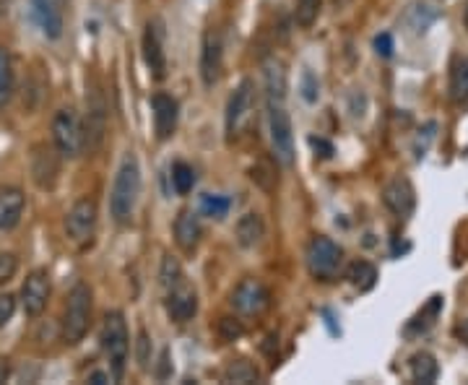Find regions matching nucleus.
<instances>
[{
	"mask_svg": "<svg viewBox=\"0 0 468 385\" xmlns=\"http://www.w3.org/2000/svg\"><path fill=\"white\" fill-rule=\"evenodd\" d=\"M26 206L24 192L14 185H3L0 188V232H8L21 222V213Z\"/></svg>",
	"mask_w": 468,
	"mask_h": 385,
	"instance_id": "17",
	"label": "nucleus"
},
{
	"mask_svg": "<svg viewBox=\"0 0 468 385\" xmlns=\"http://www.w3.org/2000/svg\"><path fill=\"white\" fill-rule=\"evenodd\" d=\"M16 313V297L14 295H0V328Z\"/></svg>",
	"mask_w": 468,
	"mask_h": 385,
	"instance_id": "34",
	"label": "nucleus"
},
{
	"mask_svg": "<svg viewBox=\"0 0 468 385\" xmlns=\"http://www.w3.org/2000/svg\"><path fill=\"white\" fill-rule=\"evenodd\" d=\"M201 234H203V227H201V219L195 211H180L177 222H174V240L182 253H192L198 243H201Z\"/></svg>",
	"mask_w": 468,
	"mask_h": 385,
	"instance_id": "18",
	"label": "nucleus"
},
{
	"mask_svg": "<svg viewBox=\"0 0 468 385\" xmlns=\"http://www.w3.org/2000/svg\"><path fill=\"white\" fill-rule=\"evenodd\" d=\"M97 229V203L91 198H81L73 203L66 216V232L76 245H87Z\"/></svg>",
	"mask_w": 468,
	"mask_h": 385,
	"instance_id": "9",
	"label": "nucleus"
},
{
	"mask_svg": "<svg viewBox=\"0 0 468 385\" xmlns=\"http://www.w3.org/2000/svg\"><path fill=\"white\" fill-rule=\"evenodd\" d=\"M151 109H154V128L156 139L167 140L177 130V118H180V107L177 99L170 94H154L151 97Z\"/></svg>",
	"mask_w": 468,
	"mask_h": 385,
	"instance_id": "16",
	"label": "nucleus"
},
{
	"mask_svg": "<svg viewBox=\"0 0 468 385\" xmlns=\"http://www.w3.org/2000/svg\"><path fill=\"white\" fill-rule=\"evenodd\" d=\"M320 8H323V0H296V24H299L302 29H310L312 24L317 21V16H320Z\"/></svg>",
	"mask_w": 468,
	"mask_h": 385,
	"instance_id": "28",
	"label": "nucleus"
},
{
	"mask_svg": "<svg viewBox=\"0 0 468 385\" xmlns=\"http://www.w3.org/2000/svg\"><path fill=\"white\" fill-rule=\"evenodd\" d=\"M52 139H55V149L57 154L66 159H76L84 146H87V130L81 125V118L73 107H63L55 112L52 120Z\"/></svg>",
	"mask_w": 468,
	"mask_h": 385,
	"instance_id": "4",
	"label": "nucleus"
},
{
	"mask_svg": "<svg viewBox=\"0 0 468 385\" xmlns=\"http://www.w3.org/2000/svg\"><path fill=\"white\" fill-rule=\"evenodd\" d=\"M99 341H102V351L109 359L112 378L120 380L125 365H128V351H130V336H128V323H125L122 313H107L104 316Z\"/></svg>",
	"mask_w": 468,
	"mask_h": 385,
	"instance_id": "2",
	"label": "nucleus"
},
{
	"mask_svg": "<svg viewBox=\"0 0 468 385\" xmlns=\"http://www.w3.org/2000/svg\"><path fill=\"white\" fill-rule=\"evenodd\" d=\"M143 60L151 70L154 78H164L167 76V53H164V21L161 18H151L146 24L143 32Z\"/></svg>",
	"mask_w": 468,
	"mask_h": 385,
	"instance_id": "10",
	"label": "nucleus"
},
{
	"mask_svg": "<svg viewBox=\"0 0 468 385\" xmlns=\"http://www.w3.org/2000/svg\"><path fill=\"white\" fill-rule=\"evenodd\" d=\"M140 195V167L139 159L133 154L122 159L120 170L112 182V192H109V213L118 224H128L136 213V203Z\"/></svg>",
	"mask_w": 468,
	"mask_h": 385,
	"instance_id": "1",
	"label": "nucleus"
},
{
	"mask_svg": "<svg viewBox=\"0 0 468 385\" xmlns=\"http://www.w3.org/2000/svg\"><path fill=\"white\" fill-rule=\"evenodd\" d=\"M172 185L180 195H188V192L192 191V185H195V172H192L191 164H185V161H177V164H174Z\"/></svg>",
	"mask_w": 468,
	"mask_h": 385,
	"instance_id": "29",
	"label": "nucleus"
},
{
	"mask_svg": "<svg viewBox=\"0 0 468 385\" xmlns=\"http://www.w3.org/2000/svg\"><path fill=\"white\" fill-rule=\"evenodd\" d=\"M18 258L14 253H0V286L16 276Z\"/></svg>",
	"mask_w": 468,
	"mask_h": 385,
	"instance_id": "32",
	"label": "nucleus"
},
{
	"mask_svg": "<svg viewBox=\"0 0 468 385\" xmlns=\"http://www.w3.org/2000/svg\"><path fill=\"white\" fill-rule=\"evenodd\" d=\"M451 99L455 105H468V57H458L451 68Z\"/></svg>",
	"mask_w": 468,
	"mask_h": 385,
	"instance_id": "24",
	"label": "nucleus"
},
{
	"mask_svg": "<svg viewBox=\"0 0 468 385\" xmlns=\"http://www.w3.org/2000/svg\"><path fill=\"white\" fill-rule=\"evenodd\" d=\"M440 313H442V297L440 295H434V297H430V302L416 313L409 323H406V328H403V333L409 336V338H416V336H424V333L430 331L434 326V320L440 317Z\"/></svg>",
	"mask_w": 468,
	"mask_h": 385,
	"instance_id": "20",
	"label": "nucleus"
},
{
	"mask_svg": "<svg viewBox=\"0 0 468 385\" xmlns=\"http://www.w3.org/2000/svg\"><path fill=\"white\" fill-rule=\"evenodd\" d=\"M222 378H224V383H255L260 378L258 368L253 365V362H247V359H232L229 365L222 372Z\"/></svg>",
	"mask_w": 468,
	"mask_h": 385,
	"instance_id": "26",
	"label": "nucleus"
},
{
	"mask_svg": "<svg viewBox=\"0 0 468 385\" xmlns=\"http://www.w3.org/2000/svg\"><path fill=\"white\" fill-rule=\"evenodd\" d=\"M219 333L224 336L226 341H234V338L243 336L244 328L240 326V320H234V317H222V320H219Z\"/></svg>",
	"mask_w": 468,
	"mask_h": 385,
	"instance_id": "33",
	"label": "nucleus"
},
{
	"mask_svg": "<svg viewBox=\"0 0 468 385\" xmlns=\"http://www.w3.org/2000/svg\"><path fill=\"white\" fill-rule=\"evenodd\" d=\"M139 362L143 369L149 368V362H151V341H149L146 331L139 333Z\"/></svg>",
	"mask_w": 468,
	"mask_h": 385,
	"instance_id": "35",
	"label": "nucleus"
},
{
	"mask_svg": "<svg viewBox=\"0 0 468 385\" xmlns=\"http://www.w3.org/2000/svg\"><path fill=\"white\" fill-rule=\"evenodd\" d=\"M32 172H35L39 188H52L55 185L60 167H57V157H55L50 146H36L35 159H32Z\"/></svg>",
	"mask_w": 468,
	"mask_h": 385,
	"instance_id": "19",
	"label": "nucleus"
},
{
	"mask_svg": "<svg viewBox=\"0 0 468 385\" xmlns=\"http://www.w3.org/2000/svg\"><path fill=\"white\" fill-rule=\"evenodd\" d=\"M265 237V224L260 219V213H244L237 222V243L243 247L260 245V240Z\"/></svg>",
	"mask_w": 468,
	"mask_h": 385,
	"instance_id": "23",
	"label": "nucleus"
},
{
	"mask_svg": "<svg viewBox=\"0 0 468 385\" xmlns=\"http://www.w3.org/2000/svg\"><path fill=\"white\" fill-rule=\"evenodd\" d=\"M112 378L109 375H104V372H91L88 375V383H109Z\"/></svg>",
	"mask_w": 468,
	"mask_h": 385,
	"instance_id": "38",
	"label": "nucleus"
},
{
	"mask_svg": "<svg viewBox=\"0 0 468 385\" xmlns=\"http://www.w3.org/2000/svg\"><path fill=\"white\" fill-rule=\"evenodd\" d=\"M409 369H411V380L421 385L434 383L437 375H440V365H437V359L430 351H416L411 362H409Z\"/></svg>",
	"mask_w": 468,
	"mask_h": 385,
	"instance_id": "22",
	"label": "nucleus"
},
{
	"mask_svg": "<svg viewBox=\"0 0 468 385\" xmlns=\"http://www.w3.org/2000/svg\"><path fill=\"white\" fill-rule=\"evenodd\" d=\"M268 133H271V149L281 167L295 164V133L289 112L284 109V102H268Z\"/></svg>",
	"mask_w": 468,
	"mask_h": 385,
	"instance_id": "6",
	"label": "nucleus"
},
{
	"mask_svg": "<svg viewBox=\"0 0 468 385\" xmlns=\"http://www.w3.org/2000/svg\"><path fill=\"white\" fill-rule=\"evenodd\" d=\"M466 29H468V3H466Z\"/></svg>",
	"mask_w": 468,
	"mask_h": 385,
	"instance_id": "39",
	"label": "nucleus"
},
{
	"mask_svg": "<svg viewBox=\"0 0 468 385\" xmlns=\"http://www.w3.org/2000/svg\"><path fill=\"white\" fill-rule=\"evenodd\" d=\"M263 76H265V99L268 102H284L286 99V70H284V63L268 60L263 66Z\"/></svg>",
	"mask_w": 468,
	"mask_h": 385,
	"instance_id": "21",
	"label": "nucleus"
},
{
	"mask_svg": "<svg viewBox=\"0 0 468 385\" xmlns=\"http://www.w3.org/2000/svg\"><path fill=\"white\" fill-rule=\"evenodd\" d=\"M159 279H161V286H164V289H170V286H174V284H180V281L185 279L182 265L177 263V258L167 255V258L161 261V274H159Z\"/></svg>",
	"mask_w": 468,
	"mask_h": 385,
	"instance_id": "31",
	"label": "nucleus"
},
{
	"mask_svg": "<svg viewBox=\"0 0 468 385\" xmlns=\"http://www.w3.org/2000/svg\"><path fill=\"white\" fill-rule=\"evenodd\" d=\"M14 97V63L11 55L0 47V107H5Z\"/></svg>",
	"mask_w": 468,
	"mask_h": 385,
	"instance_id": "27",
	"label": "nucleus"
},
{
	"mask_svg": "<svg viewBox=\"0 0 468 385\" xmlns=\"http://www.w3.org/2000/svg\"><path fill=\"white\" fill-rule=\"evenodd\" d=\"M347 279L354 289L359 292H369L378 281V268L369 261H354L347 268Z\"/></svg>",
	"mask_w": 468,
	"mask_h": 385,
	"instance_id": "25",
	"label": "nucleus"
},
{
	"mask_svg": "<svg viewBox=\"0 0 468 385\" xmlns=\"http://www.w3.org/2000/svg\"><path fill=\"white\" fill-rule=\"evenodd\" d=\"M382 201H385V206L393 211L396 216H411V211L416 206V192L414 185L406 180V177H396V180H390L388 185H385V191H382Z\"/></svg>",
	"mask_w": 468,
	"mask_h": 385,
	"instance_id": "15",
	"label": "nucleus"
},
{
	"mask_svg": "<svg viewBox=\"0 0 468 385\" xmlns=\"http://www.w3.org/2000/svg\"><path fill=\"white\" fill-rule=\"evenodd\" d=\"M47 299H50V274L45 268H36L32 271L24 286H21V305H24V313L26 316H42L45 307H47Z\"/></svg>",
	"mask_w": 468,
	"mask_h": 385,
	"instance_id": "12",
	"label": "nucleus"
},
{
	"mask_svg": "<svg viewBox=\"0 0 468 385\" xmlns=\"http://www.w3.org/2000/svg\"><path fill=\"white\" fill-rule=\"evenodd\" d=\"M222 60H224V45L216 29H206L203 47H201V78L206 87H213L222 76Z\"/></svg>",
	"mask_w": 468,
	"mask_h": 385,
	"instance_id": "14",
	"label": "nucleus"
},
{
	"mask_svg": "<svg viewBox=\"0 0 468 385\" xmlns=\"http://www.w3.org/2000/svg\"><path fill=\"white\" fill-rule=\"evenodd\" d=\"M253 105H255V87H253V81L244 78L243 84L234 88V94L229 97V105H226V136L229 139L243 136L253 118Z\"/></svg>",
	"mask_w": 468,
	"mask_h": 385,
	"instance_id": "7",
	"label": "nucleus"
},
{
	"mask_svg": "<svg viewBox=\"0 0 468 385\" xmlns=\"http://www.w3.org/2000/svg\"><path fill=\"white\" fill-rule=\"evenodd\" d=\"M455 338H458V341H461V344H466L468 347V317L466 320H461V323H458V326H455Z\"/></svg>",
	"mask_w": 468,
	"mask_h": 385,
	"instance_id": "37",
	"label": "nucleus"
},
{
	"mask_svg": "<svg viewBox=\"0 0 468 385\" xmlns=\"http://www.w3.org/2000/svg\"><path fill=\"white\" fill-rule=\"evenodd\" d=\"M91 326V289L88 284L78 281L68 295L66 316H63V341L66 344H78L84 341Z\"/></svg>",
	"mask_w": 468,
	"mask_h": 385,
	"instance_id": "3",
	"label": "nucleus"
},
{
	"mask_svg": "<svg viewBox=\"0 0 468 385\" xmlns=\"http://www.w3.org/2000/svg\"><path fill=\"white\" fill-rule=\"evenodd\" d=\"M341 265H344V247L336 245L326 234L312 237L310 245H307V271H310L312 279H336Z\"/></svg>",
	"mask_w": 468,
	"mask_h": 385,
	"instance_id": "5",
	"label": "nucleus"
},
{
	"mask_svg": "<svg viewBox=\"0 0 468 385\" xmlns=\"http://www.w3.org/2000/svg\"><path fill=\"white\" fill-rule=\"evenodd\" d=\"M164 307H167V316L172 317L174 323H188L198 313V292L182 279L180 284L167 289Z\"/></svg>",
	"mask_w": 468,
	"mask_h": 385,
	"instance_id": "13",
	"label": "nucleus"
},
{
	"mask_svg": "<svg viewBox=\"0 0 468 385\" xmlns=\"http://www.w3.org/2000/svg\"><path fill=\"white\" fill-rule=\"evenodd\" d=\"M268 305H271V292L258 279H243L232 292V307L240 316H263L268 310Z\"/></svg>",
	"mask_w": 468,
	"mask_h": 385,
	"instance_id": "8",
	"label": "nucleus"
},
{
	"mask_svg": "<svg viewBox=\"0 0 468 385\" xmlns=\"http://www.w3.org/2000/svg\"><path fill=\"white\" fill-rule=\"evenodd\" d=\"M29 14L47 39H60L66 29L63 0H29Z\"/></svg>",
	"mask_w": 468,
	"mask_h": 385,
	"instance_id": "11",
	"label": "nucleus"
},
{
	"mask_svg": "<svg viewBox=\"0 0 468 385\" xmlns=\"http://www.w3.org/2000/svg\"><path fill=\"white\" fill-rule=\"evenodd\" d=\"M232 206V201L226 198V195H201V211L206 213V216H213V219H222L226 216V211Z\"/></svg>",
	"mask_w": 468,
	"mask_h": 385,
	"instance_id": "30",
	"label": "nucleus"
},
{
	"mask_svg": "<svg viewBox=\"0 0 468 385\" xmlns=\"http://www.w3.org/2000/svg\"><path fill=\"white\" fill-rule=\"evenodd\" d=\"M375 47H378V55H382V57H390V55H393V36L380 35L378 39H375Z\"/></svg>",
	"mask_w": 468,
	"mask_h": 385,
	"instance_id": "36",
	"label": "nucleus"
}]
</instances>
